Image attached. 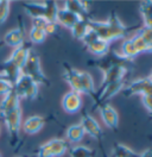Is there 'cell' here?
I'll list each match as a JSON object with an SVG mask.
<instances>
[{"label": "cell", "mask_w": 152, "mask_h": 157, "mask_svg": "<svg viewBox=\"0 0 152 157\" xmlns=\"http://www.w3.org/2000/svg\"><path fill=\"white\" fill-rule=\"evenodd\" d=\"M0 157H1V155H0Z\"/></svg>", "instance_id": "ab89813d"}, {"label": "cell", "mask_w": 152, "mask_h": 157, "mask_svg": "<svg viewBox=\"0 0 152 157\" xmlns=\"http://www.w3.org/2000/svg\"><path fill=\"white\" fill-rule=\"evenodd\" d=\"M138 33L142 37V39L147 43L149 48H150V52H152V28H146L144 26L142 29H139Z\"/></svg>", "instance_id": "f546056e"}, {"label": "cell", "mask_w": 152, "mask_h": 157, "mask_svg": "<svg viewBox=\"0 0 152 157\" xmlns=\"http://www.w3.org/2000/svg\"><path fill=\"white\" fill-rule=\"evenodd\" d=\"M85 130L81 124H75L69 126L66 132V136L70 143H78L85 137Z\"/></svg>", "instance_id": "44dd1931"}, {"label": "cell", "mask_w": 152, "mask_h": 157, "mask_svg": "<svg viewBox=\"0 0 152 157\" xmlns=\"http://www.w3.org/2000/svg\"><path fill=\"white\" fill-rule=\"evenodd\" d=\"M139 11L144 19V26L152 28V2L151 1H142Z\"/></svg>", "instance_id": "cb8c5ba5"}, {"label": "cell", "mask_w": 152, "mask_h": 157, "mask_svg": "<svg viewBox=\"0 0 152 157\" xmlns=\"http://www.w3.org/2000/svg\"><path fill=\"white\" fill-rule=\"evenodd\" d=\"M151 2H152V1H151Z\"/></svg>", "instance_id": "60d3db41"}, {"label": "cell", "mask_w": 152, "mask_h": 157, "mask_svg": "<svg viewBox=\"0 0 152 157\" xmlns=\"http://www.w3.org/2000/svg\"><path fill=\"white\" fill-rule=\"evenodd\" d=\"M63 78L69 83V86L71 87V90H74L78 94H85V90H83V87H82V82H81V71L80 70L71 68L68 64H64Z\"/></svg>", "instance_id": "8fae6325"}, {"label": "cell", "mask_w": 152, "mask_h": 157, "mask_svg": "<svg viewBox=\"0 0 152 157\" xmlns=\"http://www.w3.org/2000/svg\"><path fill=\"white\" fill-rule=\"evenodd\" d=\"M90 29L96 33L97 37L111 43L116 39L124 38L131 30L139 29V26H126L121 23L119 17L112 12L107 21H96V20H88Z\"/></svg>", "instance_id": "6da1fadb"}, {"label": "cell", "mask_w": 152, "mask_h": 157, "mask_svg": "<svg viewBox=\"0 0 152 157\" xmlns=\"http://www.w3.org/2000/svg\"><path fill=\"white\" fill-rule=\"evenodd\" d=\"M125 83H126L125 80H121V81H116V82H112V83H107V85L101 86L100 92L95 93L93 97L95 101L94 107L104 105L108 99L113 98L119 92H123V89L125 88Z\"/></svg>", "instance_id": "52a82bcc"}, {"label": "cell", "mask_w": 152, "mask_h": 157, "mask_svg": "<svg viewBox=\"0 0 152 157\" xmlns=\"http://www.w3.org/2000/svg\"><path fill=\"white\" fill-rule=\"evenodd\" d=\"M13 85L10 82L9 80H6L5 78H0V95L5 97L6 94H9L11 90H13Z\"/></svg>", "instance_id": "4dcf8cb0"}, {"label": "cell", "mask_w": 152, "mask_h": 157, "mask_svg": "<svg viewBox=\"0 0 152 157\" xmlns=\"http://www.w3.org/2000/svg\"><path fill=\"white\" fill-rule=\"evenodd\" d=\"M10 2L9 0H0V25L5 23L10 14Z\"/></svg>", "instance_id": "f1b7e54d"}, {"label": "cell", "mask_w": 152, "mask_h": 157, "mask_svg": "<svg viewBox=\"0 0 152 157\" xmlns=\"http://www.w3.org/2000/svg\"><path fill=\"white\" fill-rule=\"evenodd\" d=\"M81 19H85V18H81L78 17L77 14L73 13L71 11L66 10V9H58V12H57V18H56V23L59 25V26H64L66 29L71 30L74 28L77 21H80Z\"/></svg>", "instance_id": "e0dca14e"}, {"label": "cell", "mask_w": 152, "mask_h": 157, "mask_svg": "<svg viewBox=\"0 0 152 157\" xmlns=\"http://www.w3.org/2000/svg\"><path fill=\"white\" fill-rule=\"evenodd\" d=\"M140 157H152V147L145 150L142 154H140Z\"/></svg>", "instance_id": "e575fe53"}, {"label": "cell", "mask_w": 152, "mask_h": 157, "mask_svg": "<svg viewBox=\"0 0 152 157\" xmlns=\"http://www.w3.org/2000/svg\"><path fill=\"white\" fill-rule=\"evenodd\" d=\"M0 132H1V128H0Z\"/></svg>", "instance_id": "f35d334b"}, {"label": "cell", "mask_w": 152, "mask_h": 157, "mask_svg": "<svg viewBox=\"0 0 152 157\" xmlns=\"http://www.w3.org/2000/svg\"><path fill=\"white\" fill-rule=\"evenodd\" d=\"M58 28L59 25L57 23H54V21H49L45 26V33L47 35H55L56 32H58Z\"/></svg>", "instance_id": "836d02e7"}, {"label": "cell", "mask_w": 152, "mask_h": 157, "mask_svg": "<svg viewBox=\"0 0 152 157\" xmlns=\"http://www.w3.org/2000/svg\"><path fill=\"white\" fill-rule=\"evenodd\" d=\"M31 44L32 43H24L23 45H20L18 48L13 49L11 56L9 59L13 64H16L18 68H20L23 70L26 61H28V57L30 55V51H31Z\"/></svg>", "instance_id": "2e32d148"}, {"label": "cell", "mask_w": 152, "mask_h": 157, "mask_svg": "<svg viewBox=\"0 0 152 157\" xmlns=\"http://www.w3.org/2000/svg\"><path fill=\"white\" fill-rule=\"evenodd\" d=\"M128 70H130L128 67L121 66V64H113V66H109L107 68H104L102 69V73H104L102 86L107 85V83H112V82L125 80Z\"/></svg>", "instance_id": "30bf717a"}, {"label": "cell", "mask_w": 152, "mask_h": 157, "mask_svg": "<svg viewBox=\"0 0 152 157\" xmlns=\"http://www.w3.org/2000/svg\"><path fill=\"white\" fill-rule=\"evenodd\" d=\"M44 123H45V119L40 116H31V117L26 118V120L24 121L23 124V130L25 133L28 135H35L39 132L42 128L44 126Z\"/></svg>", "instance_id": "d6986e66"}, {"label": "cell", "mask_w": 152, "mask_h": 157, "mask_svg": "<svg viewBox=\"0 0 152 157\" xmlns=\"http://www.w3.org/2000/svg\"><path fill=\"white\" fill-rule=\"evenodd\" d=\"M149 78H150V81H151V82H152V73H151V75L149 76Z\"/></svg>", "instance_id": "d590c367"}, {"label": "cell", "mask_w": 152, "mask_h": 157, "mask_svg": "<svg viewBox=\"0 0 152 157\" xmlns=\"http://www.w3.org/2000/svg\"><path fill=\"white\" fill-rule=\"evenodd\" d=\"M49 23L45 18H42V17H38V18H32V28L35 29H40L45 31V26Z\"/></svg>", "instance_id": "1f68e13d"}, {"label": "cell", "mask_w": 152, "mask_h": 157, "mask_svg": "<svg viewBox=\"0 0 152 157\" xmlns=\"http://www.w3.org/2000/svg\"><path fill=\"white\" fill-rule=\"evenodd\" d=\"M62 106L64 108L66 113L74 114L76 112H78L82 107V98L81 94L76 93L74 90L68 92L66 95L62 99Z\"/></svg>", "instance_id": "9a60e30c"}, {"label": "cell", "mask_w": 152, "mask_h": 157, "mask_svg": "<svg viewBox=\"0 0 152 157\" xmlns=\"http://www.w3.org/2000/svg\"><path fill=\"white\" fill-rule=\"evenodd\" d=\"M4 42H5V44H7L9 47H12L13 49L23 45L25 43L24 28L20 25L16 29L10 30L9 32L5 35V37H4Z\"/></svg>", "instance_id": "ac0fdd59"}, {"label": "cell", "mask_w": 152, "mask_h": 157, "mask_svg": "<svg viewBox=\"0 0 152 157\" xmlns=\"http://www.w3.org/2000/svg\"><path fill=\"white\" fill-rule=\"evenodd\" d=\"M70 157H95L96 152L94 149L87 147L85 145H76L69 150Z\"/></svg>", "instance_id": "484cf974"}, {"label": "cell", "mask_w": 152, "mask_h": 157, "mask_svg": "<svg viewBox=\"0 0 152 157\" xmlns=\"http://www.w3.org/2000/svg\"><path fill=\"white\" fill-rule=\"evenodd\" d=\"M80 124L82 125V128L85 130V133H88L89 136H92V137L97 139V140L102 139V135H104L102 133V128H100V125L96 121V119L92 117L90 114L85 112Z\"/></svg>", "instance_id": "7c38bea8"}, {"label": "cell", "mask_w": 152, "mask_h": 157, "mask_svg": "<svg viewBox=\"0 0 152 157\" xmlns=\"http://www.w3.org/2000/svg\"><path fill=\"white\" fill-rule=\"evenodd\" d=\"M89 30H90V26L88 24V20L81 19L80 21L76 23L75 25H74V28L70 31H71V35H73V37L75 39L83 40V38L87 36V33L89 32Z\"/></svg>", "instance_id": "7402d4cb"}, {"label": "cell", "mask_w": 152, "mask_h": 157, "mask_svg": "<svg viewBox=\"0 0 152 157\" xmlns=\"http://www.w3.org/2000/svg\"><path fill=\"white\" fill-rule=\"evenodd\" d=\"M18 107H20V99L13 89L0 101V117L4 119V117H6L9 113Z\"/></svg>", "instance_id": "5bb4252c"}, {"label": "cell", "mask_w": 152, "mask_h": 157, "mask_svg": "<svg viewBox=\"0 0 152 157\" xmlns=\"http://www.w3.org/2000/svg\"><path fill=\"white\" fill-rule=\"evenodd\" d=\"M64 9L71 11L81 18H85L89 11V2L81 0H66L64 2Z\"/></svg>", "instance_id": "ffe728a7"}, {"label": "cell", "mask_w": 152, "mask_h": 157, "mask_svg": "<svg viewBox=\"0 0 152 157\" xmlns=\"http://www.w3.org/2000/svg\"><path fill=\"white\" fill-rule=\"evenodd\" d=\"M23 74L30 76L37 85H45V86L50 85L48 78L43 73V70H42L40 59L33 50L30 51L28 61H26V63H25V66L23 68Z\"/></svg>", "instance_id": "3957f363"}, {"label": "cell", "mask_w": 152, "mask_h": 157, "mask_svg": "<svg viewBox=\"0 0 152 157\" xmlns=\"http://www.w3.org/2000/svg\"><path fill=\"white\" fill-rule=\"evenodd\" d=\"M68 150V144L64 139L55 138L40 145L38 149V157H59L63 156Z\"/></svg>", "instance_id": "8992f818"}, {"label": "cell", "mask_w": 152, "mask_h": 157, "mask_svg": "<svg viewBox=\"0 0 152 157\" xmlns=\"http://www.w3.org/2000/svg\"><path fill=\"white\" fill-rule=\"evenodd\" d=\"M150 117H151V119H152V114H150Z\"/></svg>", "instance_id": "74e56055"}, {"label": "cell", "mask_w": 152, "mask_h": 157, "mask_svg": "<svg viewBox=\"0 0 152 157\" xmlns=\"http://www.w3.org/2000/svg\"><path fill=\"white\" fill-rule=\"evenodd\" d=\"M99 113L107 128H109L111 130H116L119 125V114L115 111V108L108 104H104L99 106Z\"/></svg>", "instance_id": "4fadbf2b"}, {"label": "cell", "mask_w": 152, "mask_h": 157, "mask_svg": "<svg viewBox=\"0 0 152 157\" xmlns=\"http://www.w3.org/2000/svg\"><path fill=\"white\" fill-rule=\"evenodd\" d=\"M132 42H133V44H134V47H135V49H137V51H138L139 54H142V52H150V48H149L147 43L142 39V37L138 33V32L132 37Z\"/></svg>", "instance_id": "4316f807"}, {"label": "cell", "mask_w": 152, "mask_h": 157, "mask_svg": "<svg viewBox=\"0 0 152 157\" xmlns=\"http://www.w3.org/2000/svg\"><path fill=\"white\" fill-rule=\"evenodd\" d=\"M123 94L125 97H132V95H147L152 94V82L149 78H138L132 81L130 85L125 86L123 89Z\"/></svg>", "instance_id": "9c48e42d"}, {"label": "cell", "mask_w": 152, "mask_h": 157, "mask_svg": "<svg viewBox=\"0 0 152 157\" xmlns=\"http://www.w3.org/2000/svg\"><path fill=\"white\" fill-rule=\"evenodd\" d=\"M23 9L28 12L32 18H45L48 21L56 23L58 6L56 1H44V2H24Z\"/></svg>", "instance_id": "7a4b0ae2"}, {"label": "cell", "mask_w": 152, "mask_h": 157, "mask_svg": "<svg viewBox=\"0 0 152 157\" xmlns=\"http://www.w3.org/2000/svg\"><path fill=\"white\" fill-rule=\"evenodd\" d=\"M4 121H5L12 144H16L19 137V131L21 128V108H16L14 111L9 113L6 117H4Z\"/></svg>", "instance_id": "ba28073f"}, {"label": "cell", "mask_w": 152, "mask_h": 157, "mask_svg": "<svg viewBox=\"0 0 152 157\" xmlns=\"http://www.w3.org/2000/svg\"><path fill=\"white\" fill-rule=\"evenodd\" d=\"M4 78V75H2L1 73H0V78Z\"/></svg>", "instance_id": "8d00e7d4"}, {"label": "cell", "mask_w": 152, "mask_h": 157, "mask_svg": "<svg viewBox=\"0 0 152 157\" xmlns=\"http://www.w3.org/2000/svg\"><path fill=\"white\" fill-rule=\"evenodd\" d=\"M121 55L125 59H130V61H132L138 55H140L135 49V47H134V44L132 42V38L125 39L123 42V44H121Z\"/></svg>", "instance_id": "603a6c76"}, {"label": "cell", "mask_w": 152, "mask_h": 157, "mask_svg": "<svg viewBox=\"0 0 152 157\" xmlns=\"http://www.w3.org/2000/svg\"><path fill=\"white\" fill-rule=\"evenodd\" d=\"M30 40L31 43H42L44 39L47 38V33L44 30L40 29H35V28H31L30 30Z\"/></svg>", "instance_id": "83f0119b"}, {"label": "cell", "mask_w": 152, "mask_h": 157, "mask_svg": "<svg viewBox=\"0 0 152 157\" xmlns=\"http://www.w3.org/2000/svg\"><path fill=\"white\" fill-rule=\"evenodd\" d=\"M112 157H140V155L137 154L131 147H126L124 144L115 143L113 147V156Z\"/></svg>", "instance_id": "d4e9b609"}, {"label": "cell", "mask_w": 152, "mask_h": 157, "mask_svg": "<svg viewBox=\"0 0 152 157\" xmlns=\"http://www.w3.org/2000/svg\"><path fill=\"white\" fill-rule=\"evenodd\" d=\"M142 102L144 107L149 111V113L152 114V94H147V95H142Z\"/></svg>", "instance_id": "d6a6232c"}, {"label": "cell", "mask_w": 152, "mask_h": 157, "mask_svg": "<svg viewBox=\"0 0 152 157\" xmlns=\"http://www.w3.org/2000/svg\"><path fill=\"white\" fill-rule=\"evenodd\" d=\"M82 42H83L87 50L89 52H92L93 55H95V56L104 57L109 52V44L111 43H108L104 39H101L100 37H97L96 33L92 29L89 30V32L87 33V36L83 38Z\"/></svg>", "instance_id": "5b68a950"}, {"label": "cell", "mask_w": 152, "mask_h": 157, "mask_svg": "<svg viewBox=\"0 0 152 157\" xmlns=\"http://www.w3.org/2000/svg\"><path fill=\"white\" fill-rule=\"evenodd\" d=\"M14 92L17 93L19 99L25 100H35L38 97V85L32 78L23 74L14 85Z\"/></svg>", "instance_id": "277c9868"}]
</instances>
